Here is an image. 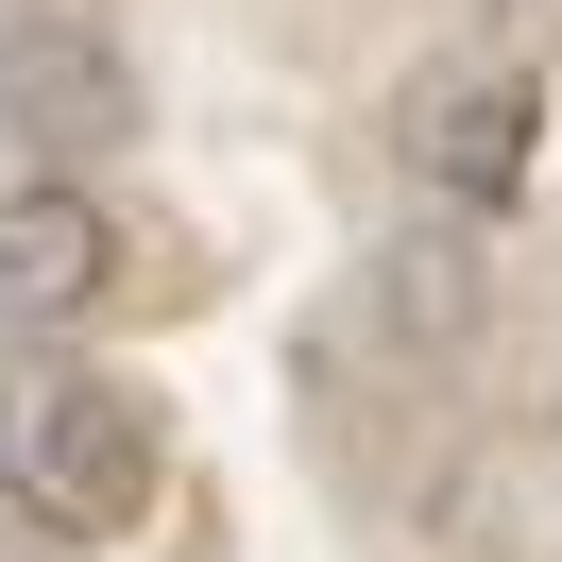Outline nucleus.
Instances as JSON below:
<instances>
[{
  "instance_id": "2",
  "label": "nucleus",
  "mask_w": 562,
  "mask_h": 562,
  "mask_svg": "<svg viewBox=\"0 0 562 562\" xmlns=\"http://www.w3.org/2000/svg\"><path fill=\"white\" fill-rule=\"evenodd\" d=\"M0 137H35L52 171H86V154H120L137 137V52L120 35H86V18H0Z\"/></svg>"
},
{
  "instance_id": "4",
  "label": "nucleus",
  "mask_w": 562,
  "mask_h": 562,
  "mask_svg": "<svg viewBox=\"0 0 562 562\" xmlns=\"http://www.w3.org/2000/svg\"><path fill=\"white\" fill-rule=\"evenodd\" d=\"M528 137H546V86H528V69L409 86V188H426V205H512V188H528Z\"/></svg>"
},
{
  "instance_id": "1",
  "label": "nucleus",
  "mask_w": 562,
  "mask_h": 562,
  "mask_svg": "<svg viewBox=\"0 0 562 562\" xmlns=\"http://www.w3.org/2000/svg\"><path fill=\"white\" fill-rule=\"evenodd\" d=\"M171 443H154V392L103 375L69 341H0V512L52 528V546H120L154 512Z\"/></svg>"
},
{
  "instance_id": "3",
  "label": "nucleus",
  "mask_w": 562,
  "mask_h": 562,
  "mask_svg": "<svg viewBox=\"0 0 562 562\" xmlns=\"http://www.w3.org/2000/svg\"><path fill=\"white\" fill-rule=\"evenodd\" d=\"M103 290H120V222L86 205L69 171L0 188V341H52V324H86Z\"/></svg>"
}]
</instances>
